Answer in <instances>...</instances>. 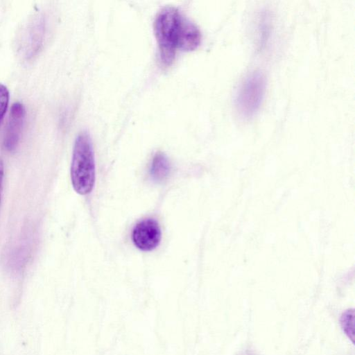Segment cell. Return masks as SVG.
Wrapping results in <instances>:
<instances>
[{"label":"cell","mask_w":355,"mask_h":355,"mask_svg":"<svg viewBox=\"0 0 355 355\" xmlns=\"http://www.w3.org/2000/svg\"><path fill=\"white\" fill-rule=\"evenodd\" d=\"M154 32L160 58L166 65L173 62L178 49L194 50L202 40L198 26L173 6H166L157 12Z\"/></svg>","instance_id":"cell-1"},{"label":"cell","mask_w":355,"mask_h":355,"mask_svg":"<svg viewBox=\"0 0 355 355\" xmlns=\"http://www.w3.org/2000/svg\"><path fill=\"white\" fill-rule=\"evenodd\" d=\"M24 119V105L19 102L13 103L4 137V146L8 150H13L17 147L21 137Z\"/></svg>","instance_id":"cell-5"},{"label":"cell","mask_w":355,"mask_h":355,"mask_svg":"<svg viewBox=\"0 0 355 355\" xmlns=\"http://www.w3.org/2000/svg\"><path fill=\"white\" fill-rule=\"evenodd\" d=\"M71 179L75 191L89 193L95 183V159L89 134L83 131L77 136L73 150Z\"/></svg>","instance_id":"cell-2"},{"label":"cell","mask_w":355,"mask_h":355,"mask_svg":"<svg viewBox=\"0 0 355 355\" xmlns=\"http://www.w3.org/2000/svg\"><path fill=\"white\" fill-rule=\"evenodd\" d=\"M171 171V164L167 156L162 153H157L151 162L150 175L153 181L162 182L167 180Z\"/></svg>","instance_id":"cell-6"},{"label":"cell","mask_w":355,"mask_h":355,"mask_svg":"<svg viewBox=\"0 0 355 355\" xmlns=\"http://www.w3.org/2000/svg\"><path fill=\"white\" fill-rule=\"evenodd\" d=\"M4 175V166L2 160L0 159V202L3 187V180Z\"/></svg>","instance_id":"cell-9"},{"label":"cell","mask_w":355,"mask_h":355,"mask_svg":"<svg viewBox=\"0 0 355 355\" xmlns=\"http://www.w3.org/2000/svg\"><path fill=\"white\" fill-rule=\"evenodd\" d=\"M266 85V77L260 71H254L245 78L235 99L241 116L249 119L255 114L263 101Z\"/></svg>","instance_id":"cell-3"},{"label":"cell","mask_w":355,"mask_h":355,"mask_svg":"<svg viewBox=\"0 0 355 355\" xmlns=\"http://www.w3.org/2000/svg\"><path fill=\"white\" fill-rule=\"evenodd\" d=\"M132 239L136 247L143 251H151L156 248L162 239V232L157 220L144 219L134 227Z\"/></svg>","instance_id":"cell-4"},{"label":"cell","mask_w":355,"mask_h":355,"mask_svg":"<svg viewBox=\"0 0 355 355\" xmlns=\"http://www.w3.org/2000/svg\"><path fill=\"white\" fill-rule=\"evenodd\" d=\"M354 310H347L341 317V326L346 334L351 339H354Z\"/></svg>","instance_id":"cell-7"},{"label":"cell","mask_w":355,"mask_h":355,"mask_svg":"<svg viewBox=\"0 0 355 355\" xmlns=\"http://www.w3.org/2000/svg\"><path fill=\"white\" fill-rule=\"evenodd\" d=\"M9 103V92L7 87L0 83V123L6 112Z\"/></svg>","instance_id":"cell-8"}]
</instances>
